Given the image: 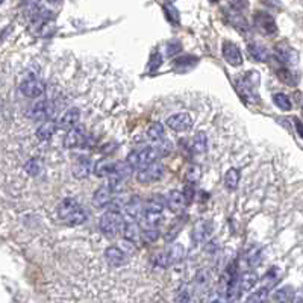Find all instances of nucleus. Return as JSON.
Returning a JSON list of instances; mask_svg holds the SVG:
<instances>
[{
    "label": "nucleus",
    "mask_w": 303,
    "mask_h": 303,
    "mask_svg": "<svg viewBox=\"0 0 303 303\" xmlns=\"http://www.w3.org/2000/svg\"><path fill=\"white\" fill-rule=\"evenodd\" d=\"M296 129L299 132V135L303 138V123L302 122H299V120H296Z\"/></svg>",
    "instance_id": "obj_40"
},
{
    "label": "nucleus",
    "mask_w": 303,
    "mask_h": 303,
    "mask_svg": "<svg viewBox=\"0 0 303 303\" xmlns=\"http://www.w3.org/2000/svg\"><path fill=\"white\" fill-rule=\"evenodd\" d=\"M247 50H249V55L255 61H258V62H267L268 61V50L264 45H261L258 43H252L247 45Z\"/></svg>",
    "instance_id": "obj_22"
},
{
    "label": "nucleus",
    "mask_w": 303,
    "mask_h": 303,
    "mask_svg": "<svg viewBox=\"0 0 303 303\" xmlns=\"http://www.w3.org/2000/svg\"><path fill=\"white\" fill-rule=\"evenodd\" d=\"M114 170H115V162L106 161V159H102V161L97 162L96 167H94V173H96V176H99V177L109 176V174L114 173Z\"/></svg>",
    "instance_id": "obj_25"
},
{
    "label": "nucleus",
    "mask_w": 303,
    "mask_h": 303,
    "mask_svg": "<svg viewBox=\"0 0 303 303\" xmlns=\"http://www.w3.org/2000/svg\"><path fill=\"white\" fill-rule=\"evenodd\" d=\"M211 284V271L208 268H202L200 271H197L196 279H194V288L196 291H205L208 290Z\"/></svg>",
    "instance_id": "obj_19"
},
{
    "label": "nucleus",
    "mask_w": 303,
    "mask_h": 303,
    "mask_svg": "<svg viewBox=\"0 0 303 303\" xmlns=\"http://www.w3.org/2000/svg\"><path fill=\"white\" fill-rule=\"evenodd\" d=\"M3 2H5V0H0V5H2V3H3Z\"/></svg>",
    "instance_id": "obj_43"
},
{
    "label": "nucleus",
    "mask_w": 303,
    "mask_h": 303,
    "mask_svg": "<svg viewBox=\"0 0 303 303\" xmlns=\"http://www.w3.org/2000/svg\"><path fill=\"white\" fill-rule=\"evenodd\" d=\"M123 237L129 243H136L139 240V227H138L136 221H126V224L123 227Z\"/></svg>",
    "instance_id": "obj_24"
},
{
    "label": "nucleus",
    "mask_w": 303,
    "mask_h": 303,
    "mask_svg": "<svg viewBox=\"0 0 303 303\" xmlns=\"http://www.w3.org/2000/svg\"><path fill=\"white\" fill-rule=\"evenodd\" d=\"M164 173V167L162 164H159L158 161L146 166V167H141L138 169V173H136V179L141 182V183H152V182H156L162 177Z\"/></svg>",
    "instance_id": "obj_7"
},
{
    "label": "nucleus",
    "mask_w": 303,
    "mask_h": 303,
    "mask_svg": "<svg viewBox=\"0 0 303 303\" xmlns=\"http://www.w3.org/2000/svg\"><path fill=\"white\" fill-rule=\"evenodd\" d=\"M274 53H276L279 62L284 64V65L293 67V65H297V62H299V55H297V52H296L293 47H290L288 44H277V45L274 47Z\"/></svg>",
    "instance_id": "obj_8"
},
{
    "label": "nucleus",
    "mask_w": 303,
    "mask_h": 303,
    "mask_svg": "<svg viewBox=\"0 0 303 303\" xmlns=\"http://www.w3.org/2000/svg\"><path fill=\"white\" fill-rule=\"evenodd\" d=\"M166 206V200L161 196H153L147 205L143 208V223L146 227H158L161 223L162 211Z\"/></svg>",
    "instance_id": "obj_2"
},
{
    "label": "nucleus",
    "mask_w": 303,
    "mask_h": 303,
    "mask_svg": "<svg viewBox=\"0 0 303 303\" xmlns=\"http://www.w3.org/2000/svg\"><path fill=\"white\" fill-rule=\"evenodd\" d=\"M277 76H279V79H281V81H284L285 84H290V85H294V84H296L294 75H293L287 67H284V68L277 70Z\"/></svg>",
    "instance_id": "obj_33"
},
{
    "label": "nucleus",
    "mask_w": 303,
    "mask_h": 303,
    "mask_svg": "<svg viewBox=\"0 0 303 303\" xmlns=\"http://www.w3.org/2000/svg\"><path fill=\"white\" fill-rule=\"evenodd\" d=\"M211 232H213V224H211L209 221H200V223L194 227L193 238H194V241L202 243V241H205V240L209 238Z\"/></svg>",
    "instance_id": "obj_18"
},
{
    "label": "nucleus",
    "mask_w": 303,
    "mask_h": 303,
    "mask_svg": "<svg viewBox=\"0 0 303 303\" xmlns=\"http://www.w3.org/2000/svg\"><path fill=\"white\" fill-rule=\"evenodd\" d=\"M183 253H185L183 246L179 244V243H176L172 247H169L167 250L161 252V253L155 258V264H156L158 267H161V268H167V267H170V265H173V264H177L179 261L182 260V258H183Z\"/></svg>",
    "instance_id": "obj_5"
},
{
    "label": "nucleus",
    "mask_w": 303,
    "mask_h": 303,
    "mask_svg": "<svg viewBox=\"0 0 303 303\" xmlns=\"http://www.w3.org/2000/svg\"><path fill=\"white\" fill-rule=\"evenodd\" d=\"M166 205L172 213L180 214L185 209V194H182L180 191H172L166 199Z\"/></svg>",
    "instance_id": "obj_16"
},
{
    "label": "nucleus",
    "mask_w": 303,
    "mask_h": 303,
    "mask_svg": "<svg viewBox=\"0 0 303 303\" xmlns=\"http://www.w3.org/2000/svg\"><path fill=\"white\" fill-rule=\"evenodd\" d=\"M274 302H293L296 300L294 297V288L293 287H284L281 290H277L273 296Z\"/></svg>",
    "instance_id": "obj_26"
},
{
    "label": "nucleus",
    "mask_w": 303,
    "mask_h": 303,
    "mask_svg": "<svg viewBox=\"0 0 303 303\" xmlns=\"http://www.w3.org/2000/svg\"><path fill=\"white\" fill-rule=\"evenodd\" d=\"M191 147H193V152H194V153H197V155L205 153V152H206V149H208V136H206V133H205V132H199V133H196V135H194V138H193V144H191Z\"/></svg>",
    "instance_id": "obj_23"
},
{
    "label": "nucleus",
    "mask_w": 303,
    "mask_h": 303,
    "mask_svg": "<svg viewBox=\"0 0 303 303\" xmlns=\"http://www.w3.org/2000/svg\"><path fill=\"white\" fill-rule=\"evenodd\" d=\"M227 17H229V20H230V23L240 31V32H247V21H246V18L241 15V14H238L237 11H229V14H227Z\"/></svg>",
    "instance_id": "obj_27"
},
{
    "label": "nucleus",
    "mask_w": 303,
    "mask_h": 303,
    "mask_svg": "<svg viewBox=\"0 0 303 303\" xmlns=\"http://www.w3.org/2000/svg\"><path fill=\"white\" fill-rule=\"evenodd\" d=\"M114 200V191L109 185H105L102 188H99L92 197V203L97 208H109V205Z\"/></svg>",
    "instance_id": "obj_12"
},
{
    "label": "nucleus",
    "mask_w": 303,
    "mask_h": 303,
    "mask_svg": "<svg viewBox=\"0 0 303 303\" xmlns=\"http://www.w3.org/2000/svg\"><path fill=\"white\" fill-rule=\"evenodd\" d=\"M58 216L67 226H79V224H84L87 220V213L72 197H67L59 203Z\"/></svg>",
    "instance_id": "obj_1"
},
{
    "label": "nucleus",
    "mask_w": 303,
    "mask_h": 303,
    "mask_svg": "<svg viewBox=\"0 0 303 303\" xmlns=\"http://www.w3.org/2000/svg\"><path fill=\"white\" fill-rule=\"evenodd\" d=\"M79 120H81V111L78 108H72L59 119L58 126L61 129H72L79 123Z\"/></svg>",
    "instance_id": "obj_17"
},
{
    "label": "nucleus",
    "mask_w": 303,
    "mask_h": 303,
    "mask_svg": "<svg viewBox=\"0 0 303 303\" xmlns=\"http://www.w3.org/2000/svg\"><path fill=\"white\" fill-rule=\"evenodd\" d=\"M265 5H268V6H276V8H279L281 6V2L279 0H262Z\"/></svg>",
    "instance_id": "obj_39"
},
{
    "label": "nucleus",
    "mask_w": 303,
    "mask_h": 303,
    "mask_svg": "<svg viewBox=\"0 0 303 303\" xmlns=\"http://www.w3.org/2000/svg\"><path fill=\"white\" fill-rule=\"evenodd\" d=\"M55 130H56V123L52 119L44 120V123H41V126L37 130V138L40 141H47V139L52 138V135L55 133Z\"/></svg>",
    "instance_id": "obj_21"
},
{
    "label": "nucleus",
    "mask_w": 303,
    "mask_h": 303,
    "mask_svg": "<svg viewBox=\"0 0 303 303\" xmlns=\"http://www.w3.org/2000/svg\"><path fill=\"white\" fill-rule=\"evenodd\" d=\"M167 49H169V52H167V53H169V56H172V55H174V53H177V52H179V50H180V44L179 43H170L169 44V47H167Z\"/></svg>",
    "instance_id": "obj_38"
},
{
    "label": "nucleus",
    "mask_w": 303,
    "mask_h": 303,
    "mask_svg": "<svg viewBox=\"0 0 303 303\" xmlns=\"http://www.w3.org/2000/svg\"><path fill=\"white\" fill-rule=\"evenodd\" d=\"M240 177H241V174H240V172L237 169H230L226 173V176H224V185H226V188L227 190H235L237 185L240 183Z\"/></svg>",
    "instance_id": "obj_30"
},
{
    "label": "nucleus",
    "mask_w": 303,
    "mask_h": 303,
    "mask_svg": "<svg viewBox=\"0 0 303 303\" xmlns=\"http://www.w3.org/2000/svg\"><path fill=\"white\" fill-rule=\"evenodd\" d=\"M185 177H187V180L188 182H197V179L200 177V167L199 166H193V167H190L188 170H187V174H185Z\"/></svg>",
    "instance_id": "obj_36"
},
{
    "label": "nucleus",
    "mask_w": 303,
    "mask_h": 303,
    "mask_svg": "<svg viewBox=\"0 0 303 303\" xmlns=\"http://www.w3.org/2000/svg\"><path fill=\"white\" fill-rule=\"evenodd\" d=\"M164 11H166V14H167V18H169L172 23H179V12H177V9L174 8L173 5H170V3L164 5Z\"/></svg>",
    "instance_id": "obj_35"
},
{
    "label": "nucleus",
    "mask_w": 303,
    "mask_h": 303,
    "mask_svg": "<svg viewBox=\"0 0 303 303\" xmlns=\"http://www.w3.org/2000/svg\"><path fill=\"white\" fill-rule=\"evenodd\" d=\"M300 294H303V290H302V293ZM296 300H299V302H303V297H299V299H296Z\"/></svg>",
    "instance_id": "obj_41"
},
{
    "label": "nucleus",
    "mask_w": 303,
    "mask_h": 303,
    "mask_svg": "<svg viewBox=\"0 0 303 303\" xmlns=\"http://www.w3.org/2000/svg\"><path fill=\"white\" fill-rule=\"evenodd\" d=\"M47 2H56V0H47Z\"/></svg>",
    "instance_id": "obj_42"
},
{
    "label": "nucleus",
    "mask_w": 303,
    "mask_h": 303,
    "mask_svg": "<svg viewBox=\"0 0 303 303\" xmlns=\"http://www.w3.org/2000/svg\"><path fill=\"white\" fill-rule=\"evenodd\" d=\"M273 102L277 108H281L282 111H290L291 109V100L288 99V96L282 94V92H277L273 96Z\"/></svg>",
    "instance_id": "obj_31"
},
{
    "label": "nucleus",
    "mask_w": 303,
    "mask_h": 303,
    "mask_svg": "<svg viewBox=\"0 0 303 303\" xmlns=\"http://www.w3.org/2000/svg\"><path fill=\"white\" fill-rule=\"evenodd\" d=\"M167 126H169L170 129L176 130V132H185V130L191 129V126H193V119H191V115L187 114V112L174 114V115L167 119Z\"/></svg>",
    "instance_id": "obj_10"
},
{
    "label": "nucleus",
    "mask_w": 303,
    "mask_h": 303,
    "mask_svg": "<svg viewBox=\"0 0 303 303\" xmlns=\"http://www.w3.org/2000/svg\"><path fill=\"white\" fill-rule=\"evenodd\" d=\"M85 139H87V135L84 132V128H72L68 129V133L65 135L64 138V146L67 149H76V147H81L85 144Z\"/></svg>",
    "instance_id": "obj_11"
},
{
    "label": "nucleus",
    "mask_w": 303,
    "mask_h": 303,
    "mask_svg": "<svg viewBox=\"0 0 303 303\" xmlns=\"http://www.w3.org/2000/svg\"><path fill=\"white\" fill-rule=\"evenodd\" d=\"M159 237V230L158 227H146L143 232H141V240L147 244H152L158 240Z\"/></svg>",
    "instance_id": "obj_32"
},
{
    "label": "nucleus",
    "mask_w": 303,
    "mask_h": 303,
    "mask_svg": "<svg viewBox=\"0 0 303 303\" xmlns=\"http://www.w3.org/2000/svg\"><path fill=\"white\" fill-rule=\"evenodd\" d=\"M44 91H45V85H44L43 81H40L37 76L31 75L28 78H25L20 84V92L26 97H40L43 96Z\"/></svg>",
    "instance_id": "obj_6"
},
{
    "label": "nucleus",
    "mask_w": 303,
    "mask_h": 303,
    "mask_svg": "<svg viewBox=\"0 0 303 303\" xmlns=\"http://www.w3.org/2000/svg\"><path fill=\"white\" fill-rule=\"evenodd\" d=\"M105 260L111 267H122L126 262V253L120 247L111 246L105 250Z\"/></svg>",
    "instance_id": "obj_15"
},
{
    "label": "nucleus",
    "mask_w": 303,
    "mask_h": 303,
    "mask_svg": "<svg viewBox=\"0 0 303 303\" xmlns=\"http://www.w3.org/2000/svg\"><path fill=\"white\" fill-rule=\"evenodd\" d=\"M125 209V218L126 221H136L139 217L143 216V205L138 197H132L128 203L123 206Z\"/></svg>",
    "instance_id": "obj_14"
},
{
    "label": "nucleus",
    "mask_w": 303,
    "mask_h": 303,
    "mask_svg": "<svg viewBox=\"0 0 303 303\" xmlns=\"http://www.w3.org/2000/svg\"><path fill=\"white\" fill-rule=\"evenodd\" d=\"M159 156H161V153H159L158 147H147V149H143L138 152H132L128 156V162L132 169H141V167H146V166L155 162Z\"/></svg>",
    "instance_id": "obj_3"
},
{
    "label": "nucleus",
    "mask_w": 303,
    "mask_h": 303,
    "mask_svg": "<svg viewBox=\"0 0 303 303\" xmlns=\"http://www.w3.org/2000/svg\"><path fill=\"white\" fill-rule=\"evenodd\" d=\"M223 56L234 67H238V65L243 64V56H241V52H240L238 45L230 43V41H226L223 44Z\"/></svg>",
    "instance_id": "obj_13"
},
{
    "label": "nucleus",
    "mask_w": 303,
    "mask_h": 303,
    "mask_svg": "<svg viewBox=\"0 0 303 303\" xmlns=\"http://www.w3.org/2000/svg\"><path fill=\"white\" fill-rule=\"evenodd\" d=\"M89 172H91V161L88 158H81L75 167V176L79 179H84L89 174Z\"/></svg>",
    "instance_id": "obj_28"
},
{
    "label": "nucleus",
    "mask_w": 303,
    "mask_h": 303,
    "mask_svg": "<svg viewBox=\"0 0 303 303\" xmlns=\"http://www.w3.org/2000/svg\"><path fill=\"white\" fill-rule=\"evenodd\" d=\"M164 136V126L161 123H153L149 129H147V139L152 143H158L161 141Z\"/></svg>",
    "instance_id": "obj_29"
},
{
    "label": "nucleus",
    "mask_w": 303,
    "mask_h": 303,
    "mask_svg": "<svg viewBox=\"0 0 303 303\" xmlns=\"http://www.w3.org/2000/svg\"><path fill=\"white\" fill-rule=\"evenodd\" d=\"M267 296H268V290L267 288H261L252 297H249L247 300L249 302H265L267 300Z\"/></svg>",
    "instance_id": "obj_37"
},
{
    "label": "nucleus",
    "mask_w": 303,
    "mask_h": 303,
    "mask_svg": "<svg viewBox=\"0 0 303 303\" xmlns=\"http://www.w3.org/2000/svg\"><path fill=\"white\" fill-rule=\"evenodd\" d=\"M122 223H123V217L120 216V213L111 209V211L105 213L103 216L100 217L99 227H100V230H102L103 235H106V237H115L117 232L122 227Z\"/></svg>",
    "instance_id": "obj_4"
},
{
    "label": "nucleus",
    "mask_w": 303,
    "mask_h": 303,
    "mask_svg": "<svg viewBox=\"0 0 303 303\" xmlns=\"http://www.w3.org/2000/svg\"><path fill=\"white\" fill-rule=\"evenodd\" d=\"M238 281H240V293H247L257 285L258 276H257V273L246 271L241 277H238Z\"/></svg>",
    "instance_id": "obj_20"
},
{
    "label": "nucleus",
    "mask_w": 303,
    "mask_h": 303,
    "mask_svg": "<svg viewBox=\"0 0 303 303\" xmlns=\"http://www.w3.org/2000/svg\"><path fill=\"white\" fill-rule=\"evenodd\" d=\"M25 169H26L28 174L37 176V174H40V172H41V164H40V161H37V159H29V161L26 162Z\"/></svg>",
    "instance_id": "obj_34"
},
{
    "label": "nucleus",
    "mask_w": 303,
    "mask_h": 303,
    "mask_svg": "<svg viewBox=\"0 0 303 303\" xmlns=\"http://www.w3.org/2000/svg\"><path fill=\"white\" fill-rule=\"evenodd\" d=\"M255 26H257V29H260L261 32L265 34V35H273L277 31L274 18L270 14L262 12V11L255 12Z\"/></svg>",
    "instance_id": "obj_9"
}]
</instances>
